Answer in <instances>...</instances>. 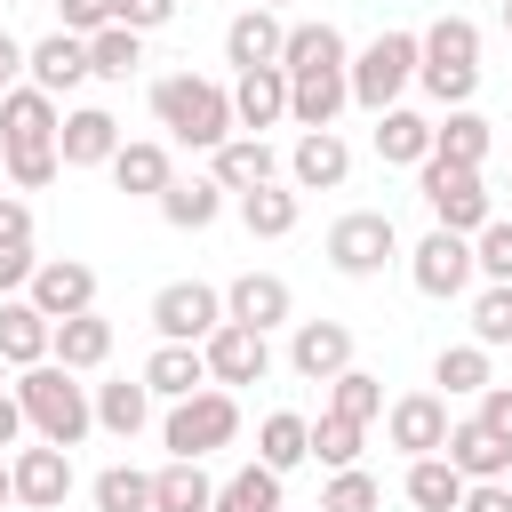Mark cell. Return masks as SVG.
Wrapping results in <instances>:
<instances>
[{"label":"cell","instance_id":"obj_42","mask_svg":"<svg viewBox=\"0 0 512 512\" xmlns=\"http://www.w3.org/2000/svg\"><path fill=\"white\" fill-rule=\"evenodd\" d=\"M360 432H368V424H352V416H328V408H320V424H312V456H320L328 472H352V464H360Z\"/></svg>","mask_w":512,"mask_h":512},{"label":"cell","instance_id":"obj_33","mask_svg":"<svg viewBox=\"0 0 512 512\" xmlns=\"http://www.w3.org/2000/svg\"><path fill=\"white\" fill-rule=\"evenodd\" d=\"M152 512H216V480H208L200 464L168 456V464L152 472Z\"/></svg>","mask_w":512,"mask_h":512},{"label":"cell","instance_id":"obj_50","mask_svg":"<svg viewBox=\"0 0 512 512\" xmlns=\"http://www.w3.org/2000/svg\"><path fill=\"white\" fill-rule=\"evenodd\" d=\"M0 248H32V208L16 192H0Z\"/></svg>","mask_w":512,"mask_h":512},{"label":"cell","instance_id":"obj_27","mask_svg":"<svg viewBox=\"0 0 512 512\" xmlns=\"http://www.w3.org/2000/svg\"><path fill=\"white\" fill-rule=\"evenodd\" d=\"M112 184H120V192H136V200H160V192L176 184V160H168V144H152V136L120 144V152H112Z\"/></svg>","mask_w":512,"mask_h":512},{"label":"cell","instance_id":"obj_23","mask_svg":"<svg viewBox=\"0 0 512 512\" xmlns=\"http://www.w3.org/2000/svg\"><path fill=\"white\" fill-rule=\"evenodd\" d=\"M232 120H240V136H264L272 120H288V72H280V64L240 72V80H232Z\"/></svg>","mask_w":512,"mask_h":512},{"label":"cell","instance_id":"obj_38","mask_svg":"<svg viewBox=\"0 0 512 512\" xmlns=\"http://www.w3.org/2000/svg\"><path fill=\"white\" fill-rule=\"evenodd\" d=\"M216 512H288L280 472L272 464H240L232 480H216Z\"/></svg>","mask_w":512,"mask_h":512},{"label":"cell","instance_id":"obj_17","mask_svg":"<svg viewBox=\"0 0 512 512\" xmlns=\"http://www.w3.org/2000/svg\"><path fill=\"white\" fill-rule=\"evenodd\" d=\"M120 144H128V136H120V120H112L104 104H72V112H64V136H56L64 168H112Z\"/></svg>","mask_w":512,"mask_h":512},{"label":"cell","instance_id":"obj_14","mask_svg":"<svg viewBox=\"0 0 512 512\" xmlns=\"http://www.w3.org/2000/svg\"><path fill=\"white\" fill-rule=\"evenodd\" d=\"M288 368H296L304 384H336V376L352 368V328H344V320H296Z\"/></svg>","mask_w":512,"mask_h":512},{"label":"cell","instance_id":"obj_41","mask_svg":"<svg viewBox=\"0 0 512 512\" xmlns=\"http://www.w3.org/2000/svg\"><path fill=\"white\" fill-rule=\"evenodd\" d=\"M328 416H352V424H376V416H384V384H376L368 368H344V376L328 384Z\"/></svg>","mask_w":512,"mask_h":512},{"label":"cell","instance_id":"obj_48","mask_svg":"<svg viewBox=\"0 0 512 512\" xmlns=\"http://www.w3.org/2000/svg\"><path fill=\"white\" fill-rule=\"evenodd\" d=\"M472 416H480V424H488V432H496V440H504V448H512V384H488V392H480V408H472Z\"/></svg>","mask_w":512,"mask_h":512},{"label":"cell","instance_id":"obj_4","mask_svg":"<svg viewBox=\"0 0 512 512\" xmlns=\"http://www.w3.org/2000/svg\"><path fill=\"white\" fill-rule=\"evenodd\" d=\"M416 64H424V32H376L360 56H352V104L360 112H392L408 88H416Z\"/></svg>","mask_w":512,"mask_h":512},{"label":"cell","instance_id":"obj_46","mask_svg":"<svg viewBox=\"0 0 512 512\" xmlns=\"http://www.w3.org/2000/svg\"><path fill=\"white\" fill-rule=\"evenodd\" d=\"M112 24V0H56V32H80V40H96Z\"/></svg>","mask_w":512,"mask_h":512},{"label":"cell","instance_id":"obj_56","mask_svg":"<svg viewBox=\"0 0 512 512\" xmlns=\"http://www.w3.org/2000/svg\"><path fill=\"white\" fill-rule=\"evenodd\" d=\"M248 8H280V0H248Z\"/></svg>","mask_w":512,"mask_h":512},{"label":"cell","instance_id":"obj_22","mask_svg":"<svg viewBox=\"0 0 512 512\" xmlns=\"http://www.w3.org/2000/svg\"><path fill=\"white\" fill-rule=\"evenodd\" d=\"M344 104H352V64L344 72H296L288 80V120L296 128H336Z\"/></svg>","mask_w":512,"mask_h":512},{"label":"cell","instance_id":"obj_16","mask_svg":"<svg viewBox=\"0 0 512 512\" xmlns=\"http://www.w3.org/2000/svg\"><path fill=\"white\" fill-rule=\"evenodd\" d=\"M24 80H32L40 96H72L80 80H96V64H88V40H80V32H48V40H32V64H24Z\"/></svg>","mask_w":512,"mask_h":512},{"label":"cell","instance_id":"obj_40","mask_svg":"<svg viewBox=\"0 0 512 512\" xmlns=\"http://www.w3.org/2000/svg\"><path fill=\"white\" fill-rule=\"evenodd\" d=\"M88 64H96V80H128V72L144 64V32H128V24H104V32L88 40Z\"/></svg>","mask_w":512,"mask_h":512},{"label":"cell","instance_id":"obj_49","mask_svg":"<svg viewBox=\"0 0 512 512\" xmlns=\"http://www.w3.org/2000/svg\"><path fill=\"white\" fill-rule=\"evenodd\" d=\"M32 272H40V256H32V248H0V296H24V288H32Z\"/></svg>","mask_w":512,"mask_h":512},{"label":"cell","instance_id":"obj_25","mask_svg":"<svg viewBox=\"0 0 512 512\" xmlns=\"http://www.w3.org/2000/svg\"><path fill=\"white\" fill-rule=\"evenodd\" d=\"M144 392H152V400H192V392H208V352H200V344H160V352L144 360Z\"/></svg>","mask_w":512,"mask_h":512},{"label":"cell","instance_id":"obj_20","mask_svg":"<svg viewBox=\"0 0 512 512\" xmlns=\"http://www.w3.org/2000/svg\"><path fill=\"white\" fill-rule=\"evenodd\" d=\"M56 344V320L32 304V296H0V360L8 368H40Z\"/></svg>","mask_w":512,"mask_h":512},{"label":"cell","instance_id":"obj_26","mask_svg":"<svg viewBox=\"0 0 512 512\" xmlns=\"http://www.w3.org/2000/svg\"><path fill=\"white\" fill-rule=\"evenodd\" d=\"M352 64V48H344V32L320 16V24H288V48H280V72L296 80V72H344Z\"/></svg>","mask_w":512,"mask_h":512},{"label":"cell","instance_id":"obj_10","mask_svg":"<svg viewBox=\"0 0 512 512\" xmlns=\"http://www.w3.org/2000/svg\"><path fill=\"white\" fill-rule=\"evenodd\" d=\"M448 424H456V416H448L440 392H400V400L384 408V440H392L408 464H416V456H440V448H448Z\"/></svg>","mask_w":512,"mask_h":512},{"label":"cell","instance_id":"obj_52","mask_svg":"<svg viewBox=\"0 0 512 512\" xmlns=\"http://www.w3.org/2000/svg\"><path fill=\"white\" fill-rule=\"evenodd\" d=\"M24 64H32V48H24L16 32H0V96H8V88H24Z\"/></svg>","mask_w":512,"mask_h":512},{"label":"cell","instance_id":"obj_45","mask_svg":"<svg viewBox=\"0 0 512 512\" xmlns=\"http://www.w3.org/2000/svg\"><path fill=\"white\" fill-rule=\"evenodd\" d=\"M384 504V488H376V472H328V488H320V512H376Z\"/></svg>","mask_w":512,"mask_h":512},{"label":"cell","instance_id":"obj_55","mask_svg":"<svg viewBox=\"0 0 512 512\" xmlns=\"http://www.w3.org/2000/svg\"><path fill=\"white\" fill-rule=\"evenodd\" d=\"M504 32H512V0H504Z\"/></svg>","mask_w":512,"mask_h":512},{"label":"cell","instance_id":"obj_54","mask_svg":"<svg viewBox=\"0 0 512 512\" xmlns=\"http://www.w3.org/2000/svg\"><path fill=\"white\" fill-rule=\"evenodd\" d=\"M8 504H16V464L0 456V512H8Z\"/></svg>","mask_w":512,"mask_h":512},{"label":"cell","instance_id":"obj_31","mask_svg":"<svg viewBox=\"0 0 512 512\" xmlns=\"http://www.w3.org/2000/svg\"><path fill=\"white\" fill-rule=\"evenodd\" d=\"M160 216H168L176 232H208V224L224 216V184H216V176H176V184L160 192Z\"/></svg>","mask_w":512,"mask_h":512},{"label":"cell","instance_id":"obj_2","mask_svg":"<svg viewBox=\"0 0 512 512\" xmlns=\"http://www.w3.org/2000/svg\"><path fill=\"white\" fill-rule=\"evenodd\" d=\"M16 400H24V424H32L48 448H80L88 424H96V392H88L72 368H56V360L24 368V376H16Z\"/></svg>","mask_w":512,"mask_h":512},{"label":"cell","instance_id":"obj_24","mask_svg":"<svg viewBox=\"0 0 512 512\" xmlns=\"http://www.w3.org/2000/svg\"><path fill=\"white\" fill-rule=\"evenodd\" d=\"M208 176H216L224 192H256V184H280V152H272L264 136H232V144H216V152H208Z\"/></svg>","mask_w":512,"mask_h":512},{"label":"cell","instance_id":"obj_51","mask_svg":"<svg viewBox=\"0 0 512 512\" xmlns=\"http://www.w3.org/2000/svg\"><path fill=\"white\" fill-rule=\"evenodd\" d=\"M456 512H512V480H472Z\"/></svg>","mask_w":512,"mask_h":512},{"label":"cell","instance_id":"obj_8","mask_svg":"<svg viewBox=\"0 0 512 512\" xmlns=\"http://www.w3.org/2000/svg\"><path fill=\"white\" fill-rule=\"evenodd\" d=\"M152 328H160V344H208V336L224 328V288H208V280H168V288L152 296Z\"/></svg>","mask_w":512,"mask_h":512},{"label":"cell","instance_id":"obj_6","mask_svg":"<svg viewBox=\"0 0 512 512\" xmlns=\"http://www.w3.org/2000/svg\"><path fill=\"white\" fill-rule=\"evenodd\" d=\"M416 192H424L432 224H440V232H464V240H472V232L496 216V200H488L480 168H448V160H424V168H416Z\"/></svg>","mask_w":512,"mask_h":512},{"label":"cell","instance_id":"obj_13","mask_svg":"<svg viewBox=\"0 0 512 512\" xmlns=\"http://www.w3.org/2000/svg\"><path fill=\"white\" fill-rule=\"evenodd\" d=\"M224 320H240V328H288L296 320V288L280 280V272H240L232 288H224Z\"/></svg>","mask_w":512,"mask_h":512},{"label":"cell","instance_id":"obj_57","mask_svg":"<svg viewBox=\"0 0 512 512\" xmlns=\"http://www.w3.org/2000/svg\"><path fill=\"white\" fill-rule=\"evenodd\" d=\"M0 384H8V360H0Z\"/></svg>","mask_w":512,"mask_h":512},{"label":"cell","instance_id":"obj_9","mask_svg":"<svg viewBox=\"0 0 512 512\" xmlns=\"http://www.w3.org/2000/svg\"><path fill=\"white\" fill-rule=\"evenodd\" d=\"M472 272H480V264H472V240H464V232H440V224H432V232L408 248V280H416V296H432V304L464 296Z\"/></svg>","mask_w":512,"mask_h":512},{"label":"cell","instance_id":"obj_5","mask_svg":"<svg viewBox=\"0 0 512 512\" xmlns=\"http://www.w3.org/2000/svg\"><path fill=\"white\" fill-rule=\"evenodd\" d=\"M232 432H240V400H232L224 384H208V392H192V400H168V424H160L168 456H184V464L216 456Z\"/></svg>","mask_w":512,"mask_h":512},{"label":"cell","instance_id":"obj_30","mask_svg":"<svg viewBox=\"0 0 512 512\" xmlns=\"http://www.w3.org/2000/svg\"><path fill=\"white\" fill-rule=\"evenodd\" d=\"M488 144H496V136H488V120H480L472 104L432 120V160H448V168H480V160H488Z\"/></svg>","mask_w":512,"mask_h":512},{"label":"cell","instance_id":"obj_18","mask_svg":"<svg viewBox=\"0 0 512 512\" xmlns=\"http://www.w3.org/2000/svg\"><path fill=\"white\" fill-rule=\"evenodd\" d=\"M16 464V504H32V512H56L64 496H72V448H16L8 456Z\"/></svg>","mask_w":512,"mask_h":512},{"label":"cell","instance_id":"obj_47","mask_svg":"<svg viewBox=\"0 0 512 512\" xmlns=\"http://www.w3.org/2000/svg\"><path fill=\"white\" fill-rule=\"evenodd\" d=\"M176 16V0H112V24H128V32H160Z\"/></svg>","mask_w":512,"mask_h":512},{"label":"cell","instance_id":"obj_15","mask_svg":"<svg viewBox=\"0 0 512 512\" xmlns=\"http://www.w3.org/2000/svg\"><path fill=\"white\" fill-rule=\"evenodd\" d=\"M280 48H288L280 8H240V16L224 24V64H232V72H264V64H280Z\"/></svg>","mask_w":512,"mask_h":512},{"label":"cell","instance_id":"obj_44","mask_svg":"<svg viewBox=\"0 0 512 512\" xmlns=\"http://www.w3.org/2000/svg\"><path fill=\"white\" fill-rule=\"evenodd\" d=\"M472 344H488V352H504V344H512V280L472 296Z\"/></svg>","mask_w":512,"mask_h":512},{"label":"cell","instance_id":"obj_29","mask_svg":"<svg viewBox=\"0 0 512 512\" xmlns=\"http://www.w3.org/2000/svg\"><path fill=\"white\" fill-rule=\"evenodd\" d=\"M48 360H56V368H72V376H80V368H104V360H112V320H104V312L56 320V344H48Z\"/></svg>","mask_w":512,"mask_h":512},{"label":"cell","instance_id":"obj_36","mask_svg":"<svg viewBox=\"0 0 512 512\" xmlns=\"http://www.w3.org/2000/svg\"><path fill=\"white\" fill-rule=\"evenodd\" d=\"M312 456V424L296 416V408H272L264 424H256V464H272V472H296Z\"/></svg>","mask_w":512,"mask_h":512},{"label":"cell","instance_id":"obj_34","mask_svg":"<svg viewBox=\"0 0 512 512\" xmlns=\"http://www.w3.org/2000/svg\"><path fill=\"white\" fill-rule=\"evenodd\" d=\"M432 384H440V400H480V392L496 384V376H488V344H440Z\"/></svg>","mask_w":512,"mask_h":512},{"label":"cell","instance_id":"obj_58","mask_svg":"<svg viewBox=\"0 0 512 512\" xmlns=\"http://www.w3.org/2000/svg\"><path fill=\"white\" fill-rule=\"evenodd\" d=\"M0 192H8V168H0Z\"/></svg>","mask_w":512,"mask_h":512},{"label":"cell","instance_id":"obj_1","mask_svg":"<svg viewBox=\"0 0 512 512\" xmlns=\"http://www.w3.org/2000/svg\"><path fill=\"white\" fill-rule=\"evenodd\" d=\"M152 120H160L176 144H192V152H216V144L240 136V120H232V88H216V80H200V72H168V80H152Z\"/></svg>","mask_w":512,"mask_h":512},{"label":"cell","instance_id":"obj_35","mask_svg":"<svg viewBox=\"0 0 512 512\" xmlns=\"http://www.w3.org/2000/svg\"><path fill=\"white\" fill-rule=\"evenodd\" d=\"M96 424H104L112 440H136V432L152 424V392H144V376H136V384H128V376L96 384Z\"/></svg>","mask_w":512,"mask_h":512},{"label":"cell","instance_id":"obj_39","mask_svg":"<svg viewBox=\"0 0 512 512\" xmlns=\"http://www.w3.org/2000/svg\"><path fill=\"white\" fill-rule=\"evenodd\" d=\"M88 496H96V512H152V472H136V464H104Z\"/></svg>","mask_w":512,"mask_h":512},{"label":"cell","instance_id":"obj_19","mask_svg":"<svg viewBox=\"0 0 512 512\" xmlns=\"http://www.w3.org/2000/svg\"><path fill=\"white\" fill-rule=\"evenodd\" d=\"M288 176H296V192H336L352 176V144L336 128H304L296 152H288Z\"/></svg>","mask_w":512,"mask_h":512},{"label":"cell","instance_id":"obj_28","mask_svg":"<svg viewBox=\"0 0 512 512\" xmlns=\"http://www.w3.org/2000/svg\"><path fill=\"white\" fill-rule=\"evenodd\" d=\"M376 160H392V168H424V160H432V120L408 112V104L376 112Z\"/></svg>","mask_w":512,"mask_h":512},{"label":"cell","instance_id":"obj_37","mask_svg":"<svg viewBox=\"0 0 512 512\" xmlns=\"http://www.w3.org/2000/svg\"><path fill=\"white\" fill-rule=\"evenodd\" d=\"M400 488H408V504H416V512H456V504H464V488H472V480H464V472H456V464H448V456H416V464H408V480H400Z\"/></svg>","mask_w":512,"mask_h":512},{"label":"cell","instance_id":"obj_53","mask_svg":"<svg viewBox=\"0 0 512 512\" xmlns=\"http://www.w3.org/2000/svg\"><path fill=\"white\" fill-rule=\"evenodd\" d=\"M24 432H32V424H24V400H16V384H8V392H0V448H16Z\"/></svg>","mask_w":512,"mask_h":512},{"label":"cell","instance_id":"obj_3","mask_svg":"<svg viewBox=\"0 0 512 512\" xmlns=\"http://www.w3.org/2000/svg\"><path fill=\"white\" fill-rule=\"evenodd\" d=\"M416 88H424L440 112H464V104H472V88H480V24H472V16H432V24H424Z\"/></svg>","mask_w":512,"mask_h":512},{"label":"cell","instance_id":"obj_21","mask_svg":"<svg viewBox=\"0 0 512 512\" xmlns=\"http://www.w3.org/2000/svg\"><path fill=\"white\" fill-rule=\"evenodd\" d=\"M440 456H448V464H456L464 480H512V448H504V440H496V432H488L480 416H456V424H448V448H440Z\"/></svg>","mask_w":512,"mask_h":512},{"label":"cell","instance_id":"obj_32","mask_svg":"<svg viewBox=\"0 0 512 512\" xmlns=\"http://www.w3.org/2000/svg\"><path fill=\"white\" fill-rule=\"evenodd\" d=\"M296 216H304V192H296V184H256V192H240V224H248L256 240H288Z\"/></svg>","mask_w":512,"mask_h":512},{"label":"cell","instance_id":"obj_43","mask_svg":"<svg viewBox=\"0 0 512 512\" xmlns=\"http://www.w3.org/2000/svg\"><path fill=\"white\" fill-rule=\"evenodd\" d=\"M472 264H480V280H488V288H504V280H512V216H488V224L472 232Z\"/></svg>","mask_w":512,"mask_h":512},{"label":"cell","instance_id":"obj_12","mask_svg":"<svg viewBox=\"0 0 512 512\" xmlns=\"http://www.w3.org/2000/svg\"><path fill=\"white\" fill-rule=\"evenodd\" d=\"M48 320H80V312H96V264H80V256H40V272H32V288H24Z\"/></svg>","mask_w":512,"mask_h":512},{"label":"cell","instance_id":"obj_11","mask_svg":"<svg viewBox=\"0 0 512 512\" xmlns=\"http://www.w3.org/2000/svg\"><path fill=\"white\" fill-rule=\"evenodd\" d=\"M200 352H208V384H224V392H232V384H264V376H272V336H264V328L224 320Z\"/></svg>","mask_w":512,"mask_h":512},{"label":"cell","instance_id":"obj_7","mask_svg":"<svg viewBox=\"0 0 512 512\" xmlns=\"http://www.w3.org/2000/svg\"><path fill=\"white\" fill-rule=\"evenodd\" d=\"M392 256H400V232H392L384 208H352V216L328 224V264H336L344 280H376Z\"/></svg>","mask_w":512,"mask_h":512}]
</instances>
